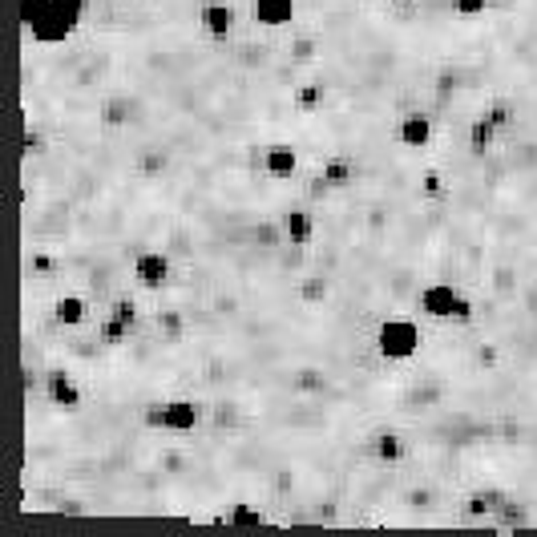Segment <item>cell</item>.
<instances>
[{
  "instance_id": "ffe728a7",
  "label": "cell",
  "mask_w": 537,
  "mask_h": 537,
  "mask_svg": "<svg viewBox=\"0 0 537 537\" xmlns=\"http://www.w3.org/2000/svg\"><path fill=\"white\" fill-rule=\"evenodd\" d=\"M126 5H130V0H126Z\"/></svg>"
},
{
  "instance_id": "4fadbf2b",
  "label": "cell",
  "mask_w": 537,
  "mask_h": 537,
  "mask_svg": "<svg viewBox=\"0 0 537 537\" xmlns=\"http://www.w3.org/2000/svg\"><path fill=\"white\" fill-rule=\"evenodd\" d=\"M307 174H319L332 190H348L360 178V162L352 154H332V158H324V162H319L315 170H307Z\"/></svg>"
},
{
  "instance_id": "30bf717a",
  "label": "cell",
  "mask_w": 537,
  "mask_h": 537,
  "mask_svg": "<svg viewBox=\"0 0 537 537\" xmlns=\"http://www.w3.org/2000/svg\"><path fill=\"white\" fill-rule=\"evenodd\" d=\"M396 146H404V150H428L433 146V138H437V118L433 114H424V110H408V114H400V122H396Z\"/></svg>"
},
{
  "instance_id": "ac0fdd59",
  "label": "cell",
  "mask_w": 537,
  "mask_h": 537,
  "mask_svg": "<svg viewBox=\"0 0 537 537\" xmlns=\"http://www.w3.org/2000/svg\"><path fill=\"white\" fill-rule=\"evenodd\" d=\"M37 9H41V0H21V25L25 29L37 21Z\"/></svg>"
},
{
  "instance_id": "5bb4252c",
  "label": "cell",
  "mask_w": 537,
  "mask_h": 537,
  "mask_svg": "<svg viewBox=\"0 0 537 537\" xmlns=\"http://www.w3.org/2000/svg\"><path fill=\"white\" fill-rule=\"evenodd\" d=\"M497 142H501V130H497L485 114H473L469 126H465V150L477 154V158H485V154L497 150Z\"/></svg>"
},
{
  "instance_id": "52a82bcc",
  "label": "cell",
  "mask_w": 537,
  "mask_h": 537,
  "mask_svg": "<svg viewBox=\"0 0 537 537\" xmlns=\"http://www.w3.org/2000/svg\"><path fill=\"white\" fill-rule=\"evenodd\" d=\"M259 170H263L271 182H291V178L303 170V154H299V146L275 138V142L263 146V154H259Z\"/></svg>"
},
{
  "instance_id": "8fae6325",
  "label": "cell",
  "mask_w": 537,
  "mask_h": 537,
  "mask_svg": "<svg viewBox=\"0 0 537 537\" xmlns=\"http://www.w3.org/2000/svg\"><path fill=\"white\" fill-rule=\"evenodd\" d=\"M243 9L259 29H287L299 17V0H247Z\"/></svg>"
},
{
  "instance_id": "e0dca14e",
  "label": "cell",
  "mask_w": 537,
  "mask_h": 537,
  "mask_svg": "<svg viewBox=\"0 0 537 537\" xmlns=\"http://www.w3.org/2000/svg\"><path fill=\"white\" fill-rule=\"evenodd\" d=\"M489 5L493 0H453V13L457 17H481V13H489Z\"/></svg>"
},
{
  "instance_id": "6da1fadb",
  "label": "cell",
  "mask_w": 537,
  "mask_h": 537,
  "mask_svg": "<svg viewBox=\"0 0 537 537\" xmlns=\"http://www.w3.org/2000/svg\"><path fill=\"white\" fill-rule=\"evenodd\" d=\"M85 13H89V0H41L37 21L25 29V37L37 45H65L81 33Z\"/></svg>"
},
{
  "instance_id": "2e32d148",
  "label": "cell",
  "mask_w": 537,
  "mask_h": 537,
  "mask_svg": "<svg viewBox=\"0 0 537 537\" xmlns=\"http://www.w3.org/2000/svg\"><path fill=\"white\" fill-rule=\"evenodd\" d=\"M227 525H267V513H263V505H255V501H231L227 505Z\"/></svg>"
},
{
  "instance_id": "5b68a950",
  "label": "cell",
  "mask_w": 537,
  "mask_h": 537,
  "mask_svg": "<svg viewBox=\"0 0 537 537\" xmlns=\"http://www.w3.org/2000/svg\"><path fill=\"white\" fill-rule=\"evenodd\" d=\"M194 21L210 41H227V37H235L243 17H239L235 0H202V5L194 9Z\"/></svg>"
},
{
  "instance_id": "7c38bea8",
  "label": "cell",
  "mask_w": 537,
  "mask_h": 537,
  "mask_svg": "<svg viewBox=\"0 0 537 537\" xmlns=\"http://www.w3.org/2000/svg\"><path fill=\"white\" fill-rule=\"evenodd\" d=\"M49 315H53V324H61V328H89L93 324V303L81 291H61L49 303Z\"/></svg>"
},
{
  "instance_id": "9c48e42d",
  "label": "cell",
  "mask_w": 537,
  "mask_h": 537,
  "mask_svg": "<svg viewBox=\"0 0 537 537\" xmlns=\"http://www.w3.org/2000/svg\"><path fill=\"white\" fill-rule=\"evenodd\" d=\"M271 219H279V227H283V235H287V243L291 247H311L315 243V210L307 206V202H287V206H279Z\"/></svg>"
},
{
  "instance_id": "8992f818",
  "label": "cell",
  "mask_w": 537,
  "mask_h": 537,
  "mask_svg": "<svg viewBox=\"0 0 537 537\" xmlns=\"http://www.w3.org/2000/svg\"><path fill=\"white\" fill-rule=\"evenodd\" d=\"M202 420H206V404L202 400H194V396H166L162 400V428H158V433L186 437V433H198Z\"/></svg>"
},
{
  "instance_id": "3957f363",
  "label": "cell",
  "mask_w": 537,
  "mask_h": 537,
  "mask_svg": "<svg viewBox=\"0 0 537 537\" xmlns=\"http://www.w3.org/2000/svg\"><path fill=\"white\" fill-rule=\"evenodd\" d=\"M416 311L428 315V319H445V324H473L477 319V299L449 283V279H428L420 291H416Z\"/></svg>"
},
{
  "instance_id": "d6986e66",
  "label": "cell",
  "mask_w": 537,
  "mask_h": 537,
  "mask_svg": "<svg viewBox=\"0 0 537 537\" xmlns=\"http://www.w3.org/2000/svg\"><path fill=\"white\" fill-rule=\"evenodd\" d=\"M388 5H416V0H388Z\"/></svg>"
},
{
  "instance_id": "ba28073f",
  "label": "cell",
  "mask_w": 537,
  "mask_h": 537,
  "mask_svg": "<svg viewBox=\"0 0 537 537\" xmlns=\"http://www.w3.org/2000/svg\"><path fill=\"white\" fill-rule=\"evenodd\" d=\"M33 396H37V392H33ZM41 396H45L53 408H61V412H77V408L85 404V388H81V380L69 376L65 368H49V372H45V380H41Z\"/></svg>"
},
{
  "instance_id": "7a4b0ae2",
  "label": "cell",
  "mask_w": 537,
  "mask_h": 537,
  "mask_svg": "<svg viewBox=\"0 0 537 537\" xmlns=\"http://www.w3.org/2000/svg\"><path fill=\"white\" fill-rule=\"evenodd\" d=\"M376 352L388 360V364H408L420 356L424 348V319L420 311L408 315V311H396V315H384L376 324V336H372Z\"/></svg>"
},
{
  "instance_id": "9a60e30c",
  "label": "cell",
  "mask_w": 537,
  "mask_h": 537,
  "mask_svg": "<svg viewBox=\"0 0 537 537\" xmlns=\"http://www.w3.org/2000/svg\"><path fill=\"white\" fill-rule=\"evenodd\" d=\"M477 114H485V118H489V122L505 134V130L517 122V101H513V97H505V93H493V97H485V101H481V110H477Z\"/></svg>"
},
{
  "instance_id": "277c9868",
  "label": "cell",
  "mask_w": 537,
  "mask_h": 537,
  "mask_svg": "<svg viewBox=\"0 0 537 537\" xmlns=\"http://www.w3.org/2000/svg\"><path fill=\"white\" fill-rule=\"evenodd\" d=\"M174 255L170 251H162V247H146V251H138L134 255V263H130V283H138L142 291H162L170 279H174Z\"/></svg>"
}]
</instances>
